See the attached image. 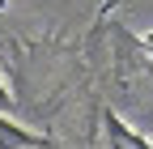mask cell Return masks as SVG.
Masks as SVG:
<instances>
[{"mask_svg": "<svg viewBox=\"0 0 153 149\" xmlns=\"http://www.w3.org/2000/svg\"><path fill=\"white\" fill-rule=\"evenodd\" d=\"M0 145H51V136L34 132V128L17 124L13 111H0Z\"/></svg>", "mask_w": 153, "mask_h": 149, "instance_id": "1", "label": "cell"}, {"mask_svg": "<svg viewBox=\"0 0 153 149\" xmlns=\"http://www.w3.org/2000/svg\"><path fill=\"white\" fill-rule=\"evenodd\" d=\"M98 119L106 124V132H102L98 141H111V145H115V141H123V145H140V149H145V145H153V136L132 132V128H128V124H119V115H115V111H106V107L98 111Z\"/></svg>", "mask_w": 153, "mask_h": 149, "instance_id": "2", "label": "cell"}, {"mask_svg": "<svg viewBox=\"0 0 153 149\" xmlns=\"http://www.w3.org/2000/svg\"><path fill=\"white\" fill-rule=\"evenodd\" d=\"M13 107H17V98H13L9 81H4V68H0V111H13Z\"/></svg>", "mask_w": 153, "mask_h": 149, "instance_id": "3", "label": "cell"}, {"mask_svg": "<svg viewBox=\"0 0 153 149\" xmlns=\"http://www.w3.org/2000/svg\"><path fill=\"white\" fill-rule=\"evenodd\" d=\"M136 43H140L145 55H153V30H149V34H136Z\"/></svg>", "mask_w": 153, "mask_h": 149, "instance_id": "4", "label": "cell"}, {"mask_svg": "<svg viewBox=\"0 0 153 149\" xmlns=\"http://www.w3.org/2000/svg\"><path fill=\"white\" fill-rule=\"evenodd\" d=\"M0 4H4V0H0Z\"/></svg>", "mask_w": 153, "mask_h": 149, "instance_id": "5", "label": "cell"}]
</instances>
